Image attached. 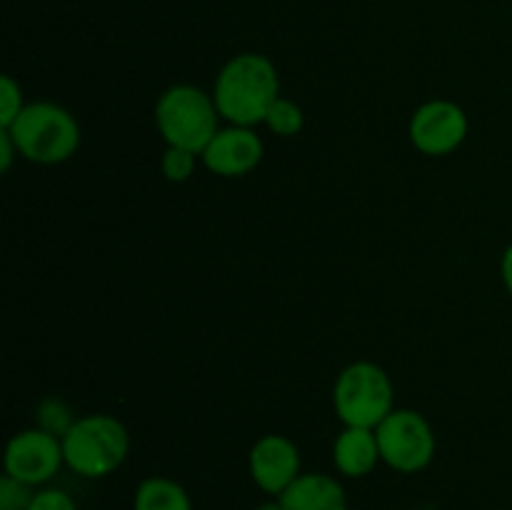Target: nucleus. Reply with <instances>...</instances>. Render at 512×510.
Segmentation results:
<instances>
[{"label":"nucleus","instance_id":"nucleus-1","mask_svg":"<svg viewBox=\"0 0 512 510\" xmlns=\"http://www.w3.org/2000/svg\"><path fill=\"white\" fill-rule=\"evenodd\" d=\"M280 98V75L273 60L260 53H240L220 68L213 100L228 125L255 128L265 123L270 105Z\"/></svg>","mask_w":512,"mask_h":510},{"label":"nucleus","instance_id":"nucleus-16","mask_svg":"<svg viewBox=\"0 0 512 510\" xmlns=\"http://www.w3.org/2000/svg\"><path fill=\"white\" fill-rule=\"evenodd\" d=\"M23 88L13 80V75L0 78V128H10L23 113Z\"/></svg>","mask_w":512,"mask_h":510},{"label":"nucleus","instance_id":"nucleus-15","mask_svg":"<svg viewBox=\"0 0 512 510\" xmlns=\"http://www.w3.org/2000/svg\"><path fill=\"white\" fill-rule=\"evenodd\" d=\"M195 165H198V153L175 148V145H168L163 158H160V170H163V175L170 183H185V180H190V175L195 173Z\"/></svg>","mask_w":512,"mask_h":510},{"label":"nucleus","instance_id":"nucleus-14","mask_svg":"<svg viewBox=\"0 0 512 510\" xmlns=\"http://www.w3.org/2000/svg\"><path fill=\"white\" fill-rule=\"evenodd\" d=\"M265 125H268V130H273L275 135H280V138H293V135H298L305 125L303 108H300L295 100L280 95V98L270 105L268 115H265Z\"/></svg>","mask_w":512,"mask_h":510},{"label":"nucleus","instance_id":"nucleus-8","mask_svg":"<svg viewBox=\"0 0 512 510\" xmlns=\"http://www.w3.org/2000/svg\"><path fill=\"white\" fill-rule=\"evenodd\" d=\"M5 475L25 485H43L58 475L65 463L63 438L43 428L20 430L5 445Z\"/></svg>","mask_w":512,"mask_h":510},{"label":"nucleus","instance_id":"nucleus-7","mask_svg":"<svg viewBox=\"0 0 512 510\" xmlns=\"http://www.w3.org/2000/svg\"><path fill=\"white\" fill-rule=\"evenodd\" d=\"M468 115L455 100L435 98L420 105L408 125L410 143L423 155H450L468 138Z\"/></svg>","mask_w":512,"mask_h":510},{"label":"nucleus","instance_id":"nucleus-9","mask_svg":"<svg viewBox=\"0 0 512 510\" xmlns=\"http://www.w3.org/2000/svg\"><path fill=\"white\" fill-rule=\"evenodd\" d=\"M263 150V140L253 128L228 125L213 135L200 158L210 173L223 175V178H240L258 168L263 160Z\"/></svg>","mask_w":512,"mask_h":510},{"label":"nucleus","instance_id":"nucleus-4","mask_svg":"<svg viewBox=\"0 0 512 510\" xmlns=\"http://www.w3.org/2000/svg\"><path fill=\"white\" fill-rule=\"evenodd\" d=\"M155 123L165 143L200 155L220 130V113L213 95L195 85H173L158 98Z\"/></svg>","mask_w":512,"mask_h":510},{"label":"nucleus","instance_id":"nucleus-19","mask_svg":"<svg viewBox=\"0 0 512 510\" xmlns=\"http://www.w3.org/2000/svg\"><path fill=\"white\" fill-rule=\"evenodd\" d=\"M15 153H18V148H15L10 133L5 128H0V170H3V173H8V170L13 168Z\"/></svg>","mask_w":512,"mask_h":510},{"label":"nucleus","instance_id":"nucleus-11","mask_svg":"<svg viewBox=\"0 0 512 510\" xmlns=\"http://www.w3.org/2000/svg\"><path fill=\"white\" fill-rule=\"evenodd\" d=\"M283 510H348L345 490L333 475L303 473L283 495Z\"/></svg>","mask_w":512,"mask_h":510},{"label":"nucleus","instance_id":"nucleus-21","mask_svg":"<svg viewBox=\"0 0 512 510\" xmlns=\"http://www.w3.org/2000/svg\"><path fill=\"white\" fill-rule=\"evenodd\" d=\"M255 510H283V503H280V498L278 500H268V503L258 505Z\"/></svg>","mask_w":512,"mask_h":510},{"label":"nucleus","instance_id":"nucleus-13","mask_svg":"<svg viewBox=\"0 0 512 510\" xmlns=\"http://www.w3.org/2000/svg\"><path fill=\"white\" fill-rule=\"evenodd\" d=\"M133 510H193V503L183 485L163 475H153L135 490Z\"/></svg>","mask_w":512,"mask_h":510},{"label":"nucleus","instance_id":"nucleus-12","mask_svg":"<svg viewBox=\"0 0 512 510\" xmlns=\"http://www.w3.org/2000/svg\"><path fill=\"white\" fill-rule=\"evenodd\" d=\"M378 435L373 428H353L345 425L343 433L333 443V463L348 478H363L373 473L380 463Z\"/></svg>","mask_w":512,"mask_h":510},{"label":"nucleus","instance_id":"nucleus-18","mask_svg":"<svg viewBox=\"0 0 512 510\" xmlns=\"http://www.w3.org/2000/svg\"><path fill=\"white\" fill-rule=\"evenodd\" d=\"M28 510H78V505L65 490L43 488L33 495Z\"/></svg>","mask_w":512,"mask_h":510},{"label":"nucleus","instance_id":"nucleus-17","mask_svg":"<svg viewBox=\"0 0 512 510\" xmlns=\"http://www.w3.org/2000/svg\"><path fill=\"white\" fill-rule=\"evenodd\" d=\"M33 495L30 485L10 478V475L0 480V510H28Z\"/></svg>","mask_w":512,"mask_h":510},{"label":"nucleus","instance_id":"nucleus-10","mask_svg":"<svg viewBox=\"0 0 512 510\" xmlns=\"http://www.w3.org/2000/svg\"><path fill=\"white\" fill-rule=\"evenodd\" d=\"M250 475L263 493L280 495L300 478V450L285 435H265L250 450Z\"/></svg>","mask_w":512,"mask_h":510},{"label":"nucleus","instance_id":"nucleus-20","mask_svg":"<svg viewBox=\"0 0 512 510\" xmlns=\"http://www.w3.org/2000/svg\"><path fill=\"white\" fill-rule=\"evenodd\" d=\"M500 273H503V283L508 288L510 298H512V243L505 248L503 260H500Z\"/></svg>","mask_w":512,"mask_h":510},{"label":"nucleus","instance_id":"nucleus-3","mask_svg":"<svg viewBox=\"0 0 512 510\" xmlns=\"http://www.w3.org/2000/svg\"><path fill=\"white\" fill-rule=\"evenodd\" d=\"M13 138L18 155L30 163L58 165L65 163L80 148L78 120L55 103H28L23 113L5 128Z\"/></svg>","mask_w":512,"mask_h":510},{"label":"nucleus","instance_id":"nucleus-2","mask_svg":"<svg viewBox=\"0 0 512 510\" xmlns=\"http://www.w3.org/2000/svg\"><path fill=\"white\" fill-rule=\"evenodd\" d=\"M128 453V428L108 413L83 415L63 435L65 465L83 478H105L125 463Z\"/></svg>","mask_w":512,"mask_h":510},{"label":"nucleus","instance_id":"nucleus-5","mask_svg":"<svg viewBox=\"0 0 512 510\" xmlns=\"http://www.w3.org/2000/svg\"><path fill=\"white\" fill-rule=\"evenodd\" d=\"M333 405L343 425L375 430L395 410L390 375L370 360L350 363L335 380Z\"/></svg>","mask_w":512,"mask_h":510},{"label":"nucleus","instance_id":"nucleus-6","mask_svg":"<svg viewBox=\"0 0 512 510\" xmlns=\"http://www.w3.org/2000/svg\"><path fill=\"white\" fill-rule=\"evenodd\" d=\"M380 458L398 473H420L435 458V433L428 420L410 408H395L375 428Z\"/></svg>","mask_w":512,"mask_h":510}]
</instances>
